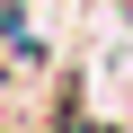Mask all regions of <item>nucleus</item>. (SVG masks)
Returning a JSON list of instances; mask_svg holds the SVG:
<instances>
[{"label": "nucleus", "instance_id": "1", "mask_svg": "<svg viewBox=\"0 0 133 133\" xmlns=\"http://www.w3.org/2000/svg\"><path fill=\"white\" fill-rule=\"evenodd\" d=\"M62 133H115V124H98V115H62Z\"/></svg>", "mask_w": 133, "mask_h": 133}]
</instances>
